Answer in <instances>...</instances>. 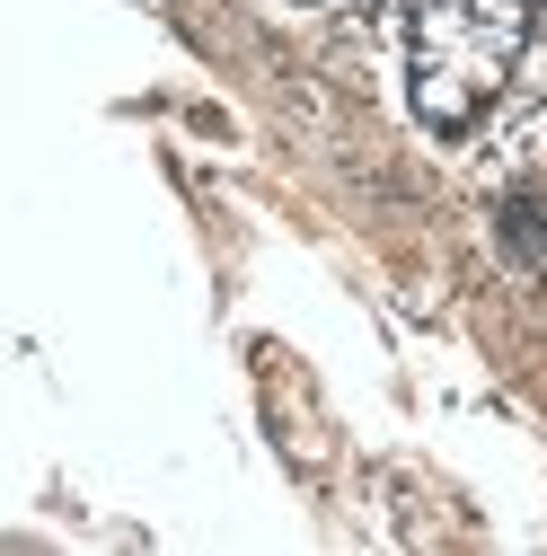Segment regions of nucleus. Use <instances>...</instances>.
I'll return each mask as SVG.
<instances>
[{"label":"nucleus","mask_w":547,"mask_h":556,"mask_svg":"<svg viewBox=\"0 0 547 556\" xmlns=\"http://www.w3.org/2000/svg\"><path fill=\"white\" fill-rule=\"evenodd\" d=\"M538 0H416L406 18V115L433 142H468L521 72Z\"/></svg>","instance_id":"obj_1"},{"label":"nucleus","mask_w":547,"mask_h":556,"mask_svg":"<svg viewBox=\"0 0 547 556\" xmlns=\"http://www.w3.org/2000/svg\"><path fill=\"white\" fill-rule=\"evenodd\" d=\"M292 10H318V0H292Z\"/></svg>","instance_id":"obj_2"}]
</instances>
